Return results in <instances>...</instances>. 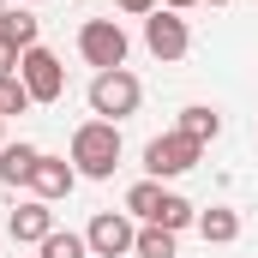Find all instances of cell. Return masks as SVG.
Returning a JSON list of instances; mask_svg holds the SVG:
<instances>
[{"label":"cell","mask_w":258,"mask_h":258,"mask_svg":"<svg viewBox=\"0 0 258 258\" xmlns=\"http://www.w3.org/2000/svg\"><path fill=\"white\" fill-rule=\"evenodd\" d=\"M72 168H78V180H108L120 168V126L114 120L72 126Z\"/></svg>","instance_id":"obj_1"},{"label":"cell","mask_w":258,"mask_h":258,"mask_svg":"<svg viewBox=\"0 0 258 258\" xmlns=\"http://www.w3.org/2000/svg\"><path fill=\"white\" fill-rule=\"evenodd\" d=\"M138 102H144V84H138V72H126V66L90 78V114L96 120H114L120 126L126 114H138Z\"/></svg>","instance_id":"obj_2"},{"label":"cell","mask_w":258,"mask_h":258,"mask_svg":"<svg viewBox=\"0 0 258 258\" xmlns=\"http://www.w3.org/2000/svg\"><path fill=\"white\" fill-rule=\"evenodd\" d=\"M78 54H84V66H96V72H114V66H126L132 42H126V30L114 18H84L78 24Z\"/></svg>","instance_id":"obj_3"},{"label":"cell","mask_w":258,"mask_h":258,"mask_svg":"<svg viewBox=\"0 0 258 258\" xmlns=\"http://www.w3.org/2000/svg\"><path fill=\"white\" fill-rule=\"evenodd\" d=\"M198 156H204V144H192L186 132H156V138L144 144V168H150V180H174V174H186V168H198Z\"/></svg>","instance_id":"obj_4"},{"label":"cell","mask_w":258,"mask_h":258,"mask_svg":"<svg viewBox=\"0 0 258 258\" xmlns=\"http://www.w3.org/2000/svg\"><path fill=\"white\" fill-rule=\"evenodd\" d=\"M18 78H24V90H30V102H60L66 96V66L54 48H24V60H18Z\"/></svg>","instance_id":"obj_5"},{"label":"cell","mask_w":258,"mask_h":258,"mask_svg":"<svg viewBox=\"0 0 258 258\" xmlns=\"http://www.w3.org/2000/svg\"><path fill=\"white\" fill-rule=\"evenodd\" d=\"M144 48H150L162 66L186 60V48H192V30H186V18H180V12H168V6H156V12L144 18Z\"/></svg>","instance_id":"obj_6"},{"label":"cell","mask_w":258,"mask_h":258,"mask_svg":"<svg viewBox=\"0 0 258 258\" xmlns=\"http://www.w3.org/2000/svg\"><path fill=\"white\" fill-rule=\"evenodd\" d=\"M132 240H138V228H132L126 210H96V216H90V228H84L90 258H126Z\"/></svg>","instance_id":"obj_7"},{"label":"cell","mask_w":258,"mask_h":258,"mask_svg":"<svg viewBox=\"0 0 258 258\" xmlns=\"http://www.w3.org/2000/svg\"><path fill=\"white\" fill-rule=\"evenodd\" d=\"M72 186H78V168H72V156H48V150H42L36 174H30V198H42V204H60V198H72Z\"/></svg>","instance_id":"obj_8"},{"label":"cell","mask_w":258,"mask_h":258,"mask_svg":"<svg viewBox=\"0 0 258 258\" xmlns=\"http://www.w3.org/2000/svg\"><path fill=\"white\" fill-rule=\"evenodd\" d=\"M6 234H12L18 246H42V240L54 234V204H42V198H24V204L6 216Z\"/></svg>","instance_id":"obj_9"},{"label":"cell","mask_w":258,"mask_h":258,"mask_svg":"<svg viewBox=\"0 0 258 258\" xmlns=\"http://www.w3.org/2000/svg\"><path fill=\"white\" fill-rule=\"evenodd\" d=\"M36 36H42V18H36L30 6H6V12H0V42H6L12 54L36 48Z\"/></svg>","instance_id":"obj_10"},{"label":"cell","mask_w":258,"mask_h":258,"mask_svg":"<svg viewBox=\"0 0 258 258\" xmlns=\"http://www.w3.org/2000/svg\"><path fill=\"white\" fill-rule=\"evenodd\" d=\"M36 162H42V150H36L30 138H18V144H0V186H30Z\"/></svg>","instance_id":"obj_11"},{"label":"cell","mask_w":258,"mask_h":258,"mask_svg":"<svg viewBox=\"0 0 258 258\" xmlns=\"http://www.w3.org/2000/svg\"><path fill=\"white\" fill-rule=\"evenodd\" d=\"M198 234H204V246H234L240 240V210H228V204L198 210Z\"/></svg>","instance_id":"obj_12"},{"label":"cell","mask_w":258,"mask_h":258,"mask_svg":"<svg viewBox=\"0 0 258 258\" xmlns=\"http://www.w3.org/2000/svg\"><path fill=\"white\" fill-rule=\"evenodd\" d=\"M174 132H186L192 144H216V138H222V114H216L210 102H186L180 120H174Z\"/></svg>","instance_id":"obj_13"},{"label":"cell","mask_w":258,"mask_h":258,"mask_svg":"<svg viewBox=\"0 0 258 258\" xmlns=\"http://www.w3.org/2000/svg\"><path fill=\"white\" fill-rule=\"evenodd\" d=\"M156 228H168V234H180V228H198V204L180 192H162V204H156V216H150Z\"/></svg>","instance_id":"obj_14"},{"label":"cell","mask_w":258,"mask_h":258,"mask_svg":"<svg viewBox=\"0 0 258 258\" xmlns=\"http://www.w3.org/2000/svg\"><path fill=\"white\" fill-rule=\"evenodd\" d=\"M132 258H180V234H168V228L144 222V228H138V240H132Z\"/></svg>","instance_id":"obj_15"},{"label":"cell","mask_w":258,"mask_h":258,"mask_svg":"<svg viewBox=\"0 0 258 258\" xmlns=\"http://www.w3.org/2000/svg\"><path fill=\"white\" fill-rule=\"evenodd\" d=\"M156 204H162V180H138V186L126 192V216L150 222V216H156Z\"/></svg>","instance_id":"obj_16"},{"label":"cell","mask_w":258,"mask_h":258,"mask_svg":"<svg viewBox=\"0 0 258 258\" xmlns=\"http://www.w3.org/2000/svg\"><path fill=\"white\" fill-rule=\"evenodd\" d=\"M24 108H30L24 78H18V72H0V120H12V114H24Z\"/></svg>","instance_id":"obj_17"},{"label":"cell","mask_w":258,"mask_h":258,"mask_svg":"<svg viewBox=\"0 0 258 258\" xmlns=\"http://www.w3.org/2000/svg\"><path fill=\"white\" fill-rule=\"evenodd\" d=\"M42 258H90V246H84V234H72V228H54L42 246H36Z\"/></svg>","instance_id":"obj_18"},{"label":"cell","mask_w":258,"mask_h":258,"mask_svg":"<svg viewBox=\"0 0 258 258\" xmlns=\"http://www.w3.org/2000/svg\"><path fill=\"white\" fill-rule=\"evenodd\" d=\"M114 12H126V18H150L156 0H114Z\"/></svg>","instance_id":"obj_19"},{"label":"cell","mask_w":258,"mask_h":258,"mask_svg":"<svg viewBox=\"0 0 258 258\" xmlns=\"http://www.w3.org/2000/svg\"><path fill=\"white\" fill-rule=\"evenodd\" d=\"M156 6H168V12H192L198 0H156Z\"/></svg>","instance_id":"obj_20"},{"label":"cell","mask_w":258,"mask_h":258,"mask_svg":"<svg viewBox=\"0 0 258 258\" xmlns=\"http://www.w3.org/2000/svg\"><path fill=\"white\" fill-rule=\"evenodd\" d=\"M198 6H228V0H198Z\"/></svg>","instance_id":"obj_21"},{"label":"cell","mask_w":258,"mask_h":258,"mask_svg":"<svg viewBox=\"0 0 258 258\" xmlns=\"http://www.w3.org/2000/svg\"><path fill=\"white\" fill-rule=\"evenodd\" d=\"M0 144H6V120H0Z\"/></svg>","instance_id":"obj_22"},{"label":"cell","mask_w":258,"mask_h":258,"mask_svg":"<svg viewBox=\"0 0 258 258\" xmlns=\"http://www.w3.org/2000/svg\"><path fill=\"white\" fill-rule=\"evenodd\" d=\"M72 6H90V0H72Z\"/></svg>","instance_id":"obj_23"},{"label":"cell","mask_w":258,"mask_h":258,"mask_svg":"<svg viewBox=\"0 0 258 258\" xmlns=\"http://www.w3.org/2000/svg\"><path fill=\"white\" fill-rule=\"evenodd\" d=\"M24 6H42V0H24Z\"/></svg>","instance_id":"obj_24"},{"label":"cell","mask_w":258,"mask_h":258,"mask_svg":"<svg viewBox=\"0 0 258 258\" xmlns=\"http://www.w3.org/2000/svg\"><path fill=\"white\" fill-rule=\"evenodd\" d=\"M0 12H6V0H0Z\"/></svg>","instance_id":"obj_25"}]
</instances>
